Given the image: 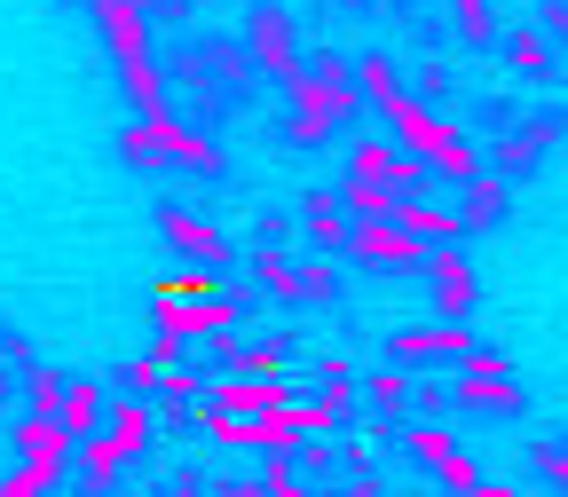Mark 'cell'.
<instances>
[{
  "instance_id": "1",
  "label": "cell",
  "mask_w": 568,
  "mask_h": 497,
  "mask_svg": "<svg viewBox=\"0 0 568 497\" xmlns=\"http://www.w3.org/2000/svg\"><path fill=\"white\" fill-rule=\"evenodd\" d=\"M355 95H364V103L387 119V142H395V151H410V159H418L426 174H435V182H458V190H466V182L481 174V151H474V142H466L458 126H443L435 111H426V103L395 80V63H387L379 48H372L364 63H355Z\"/></svg>"
},
{
  "instance_id": "2",
  "label": "cell",
  "mask_w": 568,
  "mask_h": 497,
  "mask_svg": "<svg viewBox=\"0 0 568 497\" xmlns=\"http://www.w3.org/2000/svg\"><path fill=\"white\" fill-rule=\"evenodd\" d=\"M355 111H364V95H355V71L339 55H316L293 88H284V142H301V151H316V142H332L339 126H355Z\"/></svg>"
},
{
  "instance_id": "3",
  "label": "cell",
  "mask_w": 568,
  "mask_h": 497,
  "mask_svg": "<svg viewBox=\"0 0 568 497\" xmlns=\"http://www.w3.org/2000/svg\"><path fill=\"white\" fill-rule=\"evenodd\" d=\"M159 332L166 339H230L237 332V293L222 276H159Z\"/></svg>"
},
{
  "instance_id": "4",
  "label": "cell",
  "mask_w": 568,
  "mask_h": 497,
  "mask_svg": "<svg viewBox=\"0 0 568 497\" xmlns=\"http://www.w3.org/2000/svg\"><path fill=\"white\" fill-rule=\"evenodd\" d=\"M237 40H245V63H253V71H268V80H284V88H293L301 71H308V55H301V24L284 17L276 0L245 17V32H237Z\"/></svg>"
},
{
  "instance_id": "5",
  "label": "cell",
  "mask_w": 568,
  "mask_h": 497,
  "mask_svg": "<svg viewBox=\"0 0 568 497\" xmlns=\"http://www.w3.org/2000/svg\"><path fill=\"white\" fill-rule=\"evenodd\" d=\"M474 347H481L474 324H403V332L387 339V364H395V372H426V364H458V372H466Z\"/></svg>"
},
{
  "instance_id": "6",
  "label": "cell",
  "mask_w": 568,
  "mask_h": 497,
  "mask_svg": "<svg viewBox=\"0 0 568 497\" xmlns=\"http://www.w3.org/2000/svg\"><path fill=\"white\" fill-rule=\"evenodd\" d=\"M347 174H355V182H379V190H395L403 205H418L426 190H435V174H426L410 151H395V142H355V151H347Z\"/></svg>"
},
{
  "instance_id": "7",
  "label": "cell",
  "mask_w": 568,
  "mask_h": 497,
  "mask_svg": "<svg viewBox=\"0 0 568 497\" xmlns=\"http://www.w3.org/2000/svg\"><path fill=\"white\" fill-rule=\"evenodd\" d=\"M403 450H410L418 466H435V481H443V489H458V497H474V489H481V466L458 450L450 426H403Z\"/></svg>"
},
{
  "instance_id": "8",
  "label": "cell",
  "mask_w": 568,
  "mask_h": 497,
  "mask_svg": "<svg viewBox=\"0 0 568 497\" xmlns=\"http://www.w3.org/2000/svg\"><path fill=\"white\" fill-rule=\"evenodd\" d=\"M347 261H364V268H418L426 276V253L418 237H403V222H355L347 230Z\"/></svg>"
},
{
  "instance_id": "9",
  "label": "cell",
  "mask_w": 568,
  "mask_h": 497,
  "mask_svg": "<svg viewBox=\"0 0 568 497\" xmlns=\"http://www.w3.org/2000/svg\"><path fill=\"white\" fill-rule=\"evenodd\" d=\"M426 293H435L443 324H466V316H474V301H481V276H474L466 245H443L435 261H426Z\"/></svg>"
},
{
  "instance_id": "10",
  "label": "cell",
  "mask_w": 568,
  "mask_h": 497,
  "mask_svg": "<svg viewBox=\"0 0 568 497\" xmlns=\"http://www.w3.org/2000/svg\"><path fill=\"white\" fill-rule=\"evenodd\" d=\"M450 403H466V410H489V418H521V410H529V387H521L514 372H458Z\"/></svg>"
},
{
  "instance_id": "11",
  "label": "cell",
  "mask_w": 568,
  "mask_h": 497,
  "mask_svg": "<svg viewBox=\"0 0 568 497\" xmlns=\"http://www.w3.org/2000/svg\"><path fill=\"white\" fill-rule=\"evenodd\" d=\"M552 142H560V111H545V119H529V126H514L506 142H497V159H489V174L497 182H514V174H529L545 151H552Z\"/></svg>"
},
{
  "instance_id": "12",
  "label": "cell",
  "mask_w": 568,
  "mask_h": 497,
  "mask_svg": "<svg viewBox=\"0 0 568 497\" xmlns=\"http://www.w3.org/2000/svg\"><path fill=\"white\" fill-rule=\"evenodd\" d=\"M276 403H293V372H253V379L213 387V410H230V418H253V410H276Z\"/></svg>"
},
{
  "instance_id": "13",
  "label": "cell",
  "mask_w": 568,
  "mask_h": 497,
  "mask_svg": "<svg viewBox=\"0 0 568 497\" xmlns=\"http://www.w3.org/2000/svg\"><path fill=\"white\" fill-rule=\"evenodd\" d=\"M151 126V142H159V159H182V166H197V174H222V142H205L197 126H182L174 111H159V119H142Z\"/></svg>"
},
{
  "instance_id": "14",
  "label": "cell",
  "mask_w": 568,
  "mask_h": 497,
  "mask_svg": "<svg viewBox=\"0 0 568 497\" xmlns=\"http://www.w3.org/2000/svg\"><path fill=\"white\" fill-rule=\"evenodd\" d=\"M95 24H103V40H111L119 63H151V17H142L134 0H103Z\"/></svg>"
},
{
  "instance_id": "15",
  "label": "cell",
  "mask_w": 568,
  "mask_h": 497,
  "mask_svg": "<svg viewBox=\"0 0 568 497\" xmlns=\"http://www.w3.org/2000/svg\"><path fill=\"white\" fill-rule=\"evenodd\" d=\"M395 222H403V237H418L426 253H443V245H466V237H474V230H466V213H450V205H426V197H418V205H403Z\"/></svg>"
},
{
  "instance_id": "16",
  "label": "cell",
  "mask_w": 568,
  "mask_h": 497,
  "mask_svg": "<svg viewBox=\"0 0 568 497\" xmlns=\"http://www.w3.org/2000/svg\"><path fill=\"white\" fill-rule=\"evenodd\" d=\"M458 213H466V230L481 237V230H497V222L514 213V190H506V182H497V174L481 166V174H474V182L458 190Z\"/></svg>"
},
{
  "instance_id": "17",
  "label": "cell",
  "mask_w": 568,
  "mask_h": 497,
  "mask_svg": "<svg viewBox=\"0 0 568 497\" xmlns=\"http://www.w3.org/2000/svg\"><path fill=\"white\" fill-rule=\"evenodd\" d=\"M253 293L293 308V301H301V261L284 253V245H261V253H253Z\"/></svg>"
},
{
  "instance_id": "18",
  "label": "cell",
  "mask_w": 568,
  "mask_h": 497,
  "mask_svg": "<svg viewBox=\"0 0 568 497\" xmlns=\"http://www.w3.org/2000/svg\"><path fill=\"white\" fill-rule=\"evenodd\" d=\"M151 426H159L151 403H142V395H119V403H111V426H103V443H111L119 458H134L142 443H151Z\"/></svg>"
},
{
  "instance_id": "19",
  "label": "cell",
  "mask_w": 568,
  "mask_h": 497,
  "mask_svg": "<svg viewBox=\"0 0 568 497\" xmlns=\"http://www.w3.org/2000/svg\"><path fill=\"white\" fill-rule=\"evenodd\" d=\"M80 450H40V458H17V474H0V497H48L63 481V466Z\"/></svg>"
},
{
  "instance_id": "20",
  "label": "cell",
  "mask_w": 568,
  "mask_h": 497,
  "mask_svg": "<svg viewBox=\"0 0 568 497\" xmlns=\"http://www.w3.org/2000/svg\"><path fill=\"white\" fill-rule=\"evenodd\" d=\"M159 230H166V245L190 253V261H222V253H230L222 230H213V222H190V213H159Z\"/></svg>"
},
{
  "instance_id": "21",
  "label": "cell",
  "mask_w": 568,
  "mask_h": 497,
  "mask_svg": "<svg viewBox=\"0 0 568 497\" xmlns=\"http://www.w3.org/2000/svg\"><path fill=\"white\" fill-rule=\"evenodd\" d=\"M347 230H355V222H347L339 190H316V197H308V237H316L324 253H347Z\"/></svg>"
},
{
  "instance_id": "22",
  "label": "cell",
  "mask_w": 568,
  "mask_h": 497,
  "mask_svg": "<svg viewBox=\"0 0 568 497\" xmlns=\"http://www.w3.org/2000/svg\"><path fill=\"white\" fill-rule=\"evenodd\" d=\"M506 48H514V71H521V80H552V63H560V55H552V40H545L537 24H514Z\"/></svg>"
},
{
  "instance_id": "23",
  "label": "cell",
  "mask_w": 568,
  "mask_h": 497,
  "mask_svg": "<svg viewBox=\"0 0 568 497\" xmlns=\"http://www.w3.org/2000/svg\"><path fill=\"white\" fill-rule=\"evenodd\" d=\"M9 443H17V458H40V450H80V443L63 435V418H32V410L9 426Z\"/></svg>"
},
{
  "instance_id": "24",
  "label": "cell",
  "mask_w": 568,
  "mask_h": 497,
  "mask_svg": "<svg viewBox=\"0 0 568 497\" xmlns=\"http://www.w3.org/2000/svg\"><path fill=\"white\" fill-rule=\"evenodd\" d=\"M355 395H372L379 410H387V426H403V403H410V372H372V379H355Z\"/></svg>"
},
{
  "instance_id": "25",
  "label": "cell",
  "mask_w": 568,
  "mask_h": 497,
  "mask_svg": "<svg viewBox=\"0 0 568 497\" xmlns=\"http://www.w3.org/2000/svg\"><path fill=\"white\" fill-rule=\"evenodd\" d=\"M253 481H261V497H316V489H308V466H301V458H268V466H261Z\"/></svg>"
},
{
  "instance_id": "26",
  "label": "cell",
  "mask_w": 568,
  "mask_h": 497,
  "mask_svg": "<svg viewBox=\"0 0 568 497\" xmlns=\"http://www.w3.org/2000/svg\"><path fill=\"white\" fill-rule=\"evenodd\" d=\"M63 395H71L63 372H32V379H24V410H32V418H63Z\"/></svg>"
},
{
  "instance_id": "27",
  "label": "cell",
  "mask_w": 568,
  "mask_h": 497,
  "mask_svg": "<svg viewBox=\"0 0 568 497\" xmlns=\"http://www.w3.org/2000/svg\"><path fill=\"white\" fill-rule=\"evenodd\" d=\"M450 24H458V40H466V48H489V40H497L489 0H450Z\"/></svg>"
},
{
  "instance_id": "28",
  "label": "cell",
  "mask_w": 568,
  "mask_h": 497,
  "mask_svg": "<svg viewBox=\"0 0 568 497\" xmlns=\"http://www.w3.org/2000/svg\"><path fill=\"white\" fill-rule=\"evenodd\" d=\"M95 418H103V395H95V387H71V395H63V435H71V443H88Z\"/></svg>"
},
{
  "instance_id": "29",
  "label": "cell",
  "mask_w": 568,
  "mask_h": 497,
  "mask_svg": "<svg viewBox=\"0 0 568 497\" xmlns=\"http://www.w3.org/2000/svg\"><path fill=\"white\" fill-rule=\"evenodd\" d=\"M301 301H308V308L339 301V268H332V261H301Z\"/></svg>"
},
{
  "instance_id": "30",
  "label": "cell",
  "mask_w": 568,
  "mask_h": 497,
  "mask_svg": "<svg viewBox=\"0 0 568 497\" xmlns=\"http://www.w3.org/2000/svg\"><path fill=\"white\" fill-rule=\"evenodd\" d=\"M119 159H126V166H159V142H151V126H142V119L119 134Z\"/></svg>"
},
{
  "instance_id": "31",
  "label": "cell",
  "mask_w": 568,
  "mask_h": 497,
  "mask_svg": "<svg viewBox=\"0 0 568 497\" xmlns=\"http://www.w3.org/2000/svg\"><path fill=\"white\" fill-rule=\"evenodd\" d=\"M324 497H379V474H372V466H347V474H332Z\"/></svg>"
},
{
  "instance_id": "32",
  "label": "cell",
  "mask_w": 568,
  "mask_h": 497,
  "mask_svg": "<svg viewBox=\"0 0 568 497\" xmlns=\"http://www.w3.org/2000/svg\"><path fill=\"white\" fill-rule=\"evenodd\" d=\"M134 9L151 17V24H166V17H190V0H134Z\"/></svg>"
},
{
  "instance_id": "33",
  "label": "cell",
  "mask_w": 568,
  "mask_h": 497,
  "mask_svg": "<svg viewBox=\"0 0 568 497\" xmlns=\"http://www.w3.org/2000/svg\"><path fill=\"white\" fill-rule=\"evenodd\" d=\"M537 466L552 474V489H568V443H560V450H537Z\"/></svg>"
},
{
  "instance_id": "34",
  "label": "cell",
  "mask_w": 568,
  "mask_h": 497,
  "mask_svg": "<svg viewBox=\"0 0 568 497\" xmlns=\"http://www.w3.org/2000/svg\"><path fill=\"white\" fill-rule=\"evenodd\" d=\"M474 497H521V489H506V481H481V489H474Z\"/></svg>"
},
{
  "instance_id": "35",
  "label": "cell",
  "mask_w": 568,
  "mask_h": 497,
  "mask_svg": "<svg viewBox=\"0 0 568 497\" xmlns=\"http://www.w3.org/2000/svg\"><path fill=\"white\" fill-rule=\"evenodd\" d=\"M222 489H230V497H261V481H222Z\"/></svg>"
},
{
  "instance_id": "36",
  "label": "cell",
  "mask_w": 568,
  "mask_h": 497,
  "mask_svg": "<svg viewBox=\"0 0 568 497\" xmlns=\"http://www.w3.org/2000/svg\"><path fill=\"white\" fill-rule=\"evenodd\" d=\"M166 497H205V489H197V481H174V489H166Z\"/></svg>"
},
{
  "instance_id": "37",
  "label": "cell",
  "mask_w": 568,
  "mask_h": 497,
  "mask_svg": "<svg viewBox=\"0 0 568 497\" xmlns=\"http://www.w3.org/2000/svg\"><path fill=\"white\" fill-rule=\"evenodd\" d=\"M0 355H17V332H9V324H0Z\"/></svg>"
},
{
  "instance_id": "38",
  "label": "cell",
  "mask_w": 568,
  "mask_h": 497,
  "mask_svg": "<svg viewBox=\"0 0 568 497\" xmlns=\"http://www.w3.org/2000/svg\"><path fill=\"white\" fill-rule=\"evenodd\" d=\"M347 9H364V0H347Z\"/></svg>"
}]
</instances>
